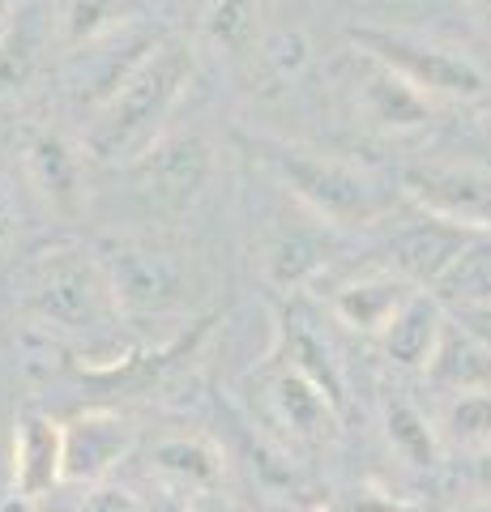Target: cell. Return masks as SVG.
Instances as JSON below:
<instances>
[{
  "label": "cell",
  "instance_id": "6da1fadb",
  "mask_svg": "<svg viewBox=\"0 0 491 512\" xmlns=\"http://www.w3.org/2000/svg\"><path fill=\"white\" fill-rule=\"evenodd\" d=\"M197 56L188 39L163 35V43L124 77L120 90L107 103L90 111L86 124V154L99 163H133L158 137L171 111L180 107L184 90L193 86Z\"/></svg>",
  "mask_w": 491,
  "mask_h": 512
},
{
  "label": "cell",
  "instance_id": "7a4b0ae2",
  "mask_svg": "<svg viewBox=\"0 0 491 512\" xmlns=\"http://www.w3.org/2000/svg\"><path fill=\"white\" fill-rule=\"evenodd\" d=\"M248 154L295 201H304L316 218L334 222V227H368V222L385 218L393 205V192L385 184L334 154L291 146V141H274V137H252Z\"/></svg>",
  "mask_w": 491,
  "mask_h": 512
},
{
  "label": "cell",
  "instance_id": "3957f363",
  "mask_svg": "<svg viewBox=\"0 0 491 512\" xmlns=\"http://www.w3.org/2000/svg\"><path fill=\"white\" fill-rule=\"evenodd\" d=\"M26 308L69 333L107 329L120 316L103 256L82 244H56L35 256L26 274Z\"/></svg>",
  "mask_w": 491,
  "mask_h": 512
},
{
  "label": "cell",
  "instance_id": "277c9868",
  "mask_svg": "<svg viewBox=\"0 0 491 512\" xmlns=\"http://www.w3.org/2000/svg\"><path fill=\"white\" fill-rule=\"evenodd\" d=\"M351 43L359 52L376 56L380 64H389L393 73H402L427 99H479V94H487V73L449 43L410 35V30H372V26L351 30Z\"/></svg>",
  "mask_w": 491,
  "mask_h": 512
},
{
  "label": "cell",
  "instance_id": "5b68a950",
  "mask_svg": "<svg viewBox=\"0 0 491 512\" xmlns=\"http://www.w3.org/2000/svg\"><path fill=\"white\" fill-rule=\"evenodd\" d=\"M133 192L146 201V210L180 218L201 201L205 184L214 175V146L197 133H171L129 163Z\"/></svg>",
  "mask_w": 491,
  "mask_h": 512
},
{
  "label": "cell",
  "instance_id": "8992f818",
  "mask_svg": "<svg viewBox=\"0 0 491 512\" xmlns=\"http://www.w3.org/2000/svg\"><path fill=\"white\" fill-rule=\"evenodd\" d=\"M158 43H163L158 30H150L146 22L124 18L116 30H107V35L90 39L82 47H69V60H65V94H69L73 103H82V107L94 111L99 103L112 99L124 77H129Z\"/></svg>",
  "mask_w": 491,
  "mask_h": 512
},
{
  "label": "cell",
  "instance_id": "52a82bcc",
  "mask_svg": "<svg viewBox=\"0 0 491 512\" xmlns=\"http://www.w3.org/2000/svg\"><path fill=\"white\" fill-rule=\"evenodd\" d=\"M99 256L107 265V278H112L120 312L163 316L184 299V274L171 252L150 244H107Z\"/></svg>",
  "mask_w": 491,
  "mask_h": 512
},
{
  "label": "cell",
  "instance_id": "ba28073f",
  "mask_svg": "<svg viewBox=\"0 0 491 512\" xmlns=\"http://www.w3.org/2000/svg\"><path fill=\"white\" fill-rule=\"evenodd\" d=\"M402 192L419 210L462 222L470 231H491V175L479 167L423 163L402 175Z\"/></svg>",
  "mask_w": 491,
  "mask_h": 512
},
{
  "label": "cell",
  "instance_id": "9c48e42d",
  "mask_svg": "<svg viewBox=\"0 0 491 512\" xmlns=\"http://www.w3.org/2000/svg\"><path fill=\"white\" fill-rule=\"evenodd\" d=\"M355 64V103L359 116L372 128H385V133H415L432 120V99L410 86L402 73H393L389 64H380L368 52H351Z\"/></svg>",
  "mask_w": 491,
  "mask_h": 512
},
{
  "label": "cell",
  "instance_id": "30bf717a",
  "mask_svg": "<svg viewBox=\"0 0 491 512\" xmlns=\"http://www.w3.org/2000/svg\"><path fill=\"white\" fill-rule=\"evenodd\" d=\"M474 235L479 231L462 227V222H449V218H436V214L419 210V218L398 227L393 239L385 244V269L402 274L406 282L423 286V291H432V282L445 274L449 261L470 244Z\"/></svg>",
  "mask_w": 491,
  "mask_h": 512
},
{
  "label": "cell",
  "instance_id": "8fae6325",
  "mask_svg": "<svg viewBox=\"0 0 491 512\" xmlns=\"http://www.w3.org/2000/svg\"><path fill=\"white\" fill-rule=\"evenodd\" d=\"M133 448V423L112 410H86L65 423V483L94 487Z\"/></svg>",
  "mask_w": 491,
  "mask_h": 512
},
{
  "label": "cell",
  "instance_id": "7c38bea8",
  "mask_svg": "<svg viewBox=\"0 0 491 512\" xmlns=\"http://www.w3.org/2000/svg\"><path fill=\"white\" fill-rule=\"evenodd\" d=\"M261 384H265V410L269 419L278 427L291 431V440H304V444H321L338 431V402L316 389L308 376H299L295 367L278 363L274 372H261Z\"/></svg>",
  "mask_w": 491,
  "mask_h": 512
},
{
  "label": "cell",
  "instance_id": "4fadbf2b",
  "mask_svg": "<svg viewBox=\"0 0 491 512\" xmlns=\"http://www.w3.org/2000/svg\"><path fill=\"white\" fill-rule=\"evenodd\" d=\"M65 483V423L22 410L13 423V491L43 500Z\"/></svg>",
  "mask_w": 491,
  "mask_h": 512
},
{
  "label": "cell",
  "instance_id": "5bb4252c",
  "mask_svg": "<svg viewBox=\"0 0 491 512\" xmlns=\"http://www.w3.org/2000/svg\"><path fill=\"white\" fill-rule=\"evenodd\" d=\"M419 291H423V286L406 282L402 274L380 269V274L355 278V282L342 286V291L334 295V316L342 320L346 329L363 333V338H380V333L393 325V316H398Z\"/></svg>",
  "mask_w": 491,
  "mask_h": 512
},
{
  "label": "cell",
  "instance_id": "9a60e30c",
  "mask_svg": "<svg viewBox=\"0 0 491 512\" xmlns=\"http://www.w3.org/2000/svg\"><path fill=\"white\" fill-rule=\"evenodd\" d=\"M427 380L445 393H491V346L462 320L457 325L449 320L432 363H427Z\"/></svg>",
  "mask_w": 491,
  "mask_h": 512
},
{
  "label": "cell",
  "instance_id": "2e32d148",
  "mask_svg": "<svg viewBox=\"0 0 491 512\" xmlns=\"http://www.w3.org/2000/svg\"><path fill=\"white\" fill-rule=\"evenodd\" d=\"M26 175L39 188V197L60 214H73L82 205V158L56 133H35L26 141Z\"/></svg>",
  "mask_w": 491,
  "mask_h": 512
},
{
  "label": "cell",
  "instance_id": "e0dca14e",
  "mask_svg": "<svg viewBox=\"0 0 491 512\" xmlns=\"http://www.w3.org/2000/svg\"><path fill=\"white\" fill-rule=\"evenodd\" d=\"M445 325H449V320H445V303H440L432 291H419L398 316H393V325L380 333V346H385V355L393 363L423 367V372H427V363H432V355H436Z\"/></svg>",
  "mask_w": 491,
  "mask_h": 512
},
{
  "label": "cell",
  "instance_id": "ac0fdd59",
  "mask_svg": "<svg viewBox=\"0 0 491 512\" xmlns=\"http://www.w3.org/2000/svg\"><path fill=\"white\" fill-rule=\"evenodd\" d=\"M150 466L158 478H167L171 487L188 491V500L201 491H218V483H223V457H218V448H210L197 436L163 440L150 453Z\"/></svg>",
  "mask_w": 491,
  "mask_h": 512
},
{
  "label": "cell",
  "instance_id": "d6986e66",
  "mask_svg": "<svg viewBox=\"0 0 491 512\" xmlns=\"http://www.w3.org/2000/svg\"><path fill=\"white\" fill-rule=\"evenodd\" d=\"M432 295L449 308H491V231H479L432 282Z\"/></svg>",
  "mask_w": 491,
  "mask_h": 512
},
{
  "label": "cell",
  "instance_id": "ffe728a7",
  "mask_svg": "<svg viewBox=\"0 0 491 512\" xmlns=\"http://www.w3.org/2000/svg\"><path fill=\"white\" fill-rule=\"evenodd\" d=\"M47 47V22L39 9H22L13 13V22L0 39V99H13L22 86H30L39 60Z\"/></svg>",
  "mask_w": 491,
  "mask_h": 512
},
{
  "label": "cell",
  "instance_id": "44dd1931",
  "mask_svg": "<svg viewBox=\"0 0 491 512\" xmlns=\"http://www.w3.org/2000/svg\"><path fill=\"white\" fill-rule=\"evenodd\" d=\"M261 261V278L278 291H291V286H304L316 269L325 265V248L321 239L308 231H274L257 252Z\"/></svg>",
  "mask_w": 491,
  "mask_h": 512
},
{
  "label": "cell",
  "instance_id": "7402d4cb",
  "mask_svg": "<svg viewBox=\"0 0 491 512\" xmlns=\"http://www.w3.org/2000/svg\"><path fill=\"white\" fill-rule=\"evenodd\" d=\"M201 35L231 60L257 56L265 39L261 30V0H210L201 18Z\"/></svg>",
  "mask_w": 491,
  "mask_h": 512
},
{
  "label": "cell",
  "instance_id": "603a6c76",
  "mask_svg": "<svg viewBox=\"0 0 491 512\" xmlns=\"http://www.w3.org/2000/svg\"><path fill=\"white\" fill-rule=\"evenodd\" d=\"M278 363H287V367H295L299 376H308L316 389H321L329 402H338L342 406V367H338V359L329 355V346L316 338L312 329H304V325H291V329H282V355H278Z\"/></svg>",
  "mask_w": 491,
  "mask_h": 512
},
{
  "label": "cell",
  "instance_id": "cb8c5ba5",
  "mask_svg": "<svg viewBox=\"0 0 491 512\" xmlns=\"http://www.w3.org/2000/svg\"><path fill=\"white\" fill-rule=\"evenodd\" d=\"M385 431H389V444L402 453V461H410L415 470H432L440 461V436L419 406L393 402L385 410Z\"/></svg>",
  "mask_w": 491,
  "mask_h": 512
},
{
  "label": "cell",
  "instance_id": "d4e9b609",
  "mask_svg": "<svg viewBox=\"0 0 491 512\" xmlns=\"http://www.w3.org/2000/svg\"><path fill=\"white\" fill-rule=\"evenodd\" d=\"M257 60H261V69L269 73V82L282 86V82H295V77L308 69L312 47H308V39H304V30L282 26V30H269V35L261 39Z\"/></svg>",
  "mask_w": 491,
  "mask_h": 512
},
{
  "label": "cell",
  "instance_id": "484cf974",
  "mask_svg": "<svg viewBox=\"0 0 491 512\" xmlns=\"http://www.w3.org/2000/svg\"><path fill=\"white\" fill-rule=\"evenodd\" d=\"M445 436L453 444L470 448V453L487 448L491 444V393H457V402L445 410Z\"/></svg>",
  "mask_w": 491,
  "mask_h": 512
},
{
  "label": "cell",
  "instance_id": "4316f807",
  "mask_svg": "<svg viewBox=\"0 0 491 512\" xmlns=\"http://www.w3.org/2000/svg\"><path fill=\"white\" fill-rule=\"evenodd\" d=\"M60 22H65V47H82L90 39L107 35V30H116L124 22V13H120V0H69Z\"/></svg>",
  "mask_w": 491,
  "mask_h": 512
},
{
  "label": "cell",
  "instance_id": "83f0119b",
  "mask_svg": "<svg viewBox=\"0 0 491 512\" xmlns=\"http://www.w3.org/2000/svg\"><path fill=\"white\" fill-rule=\"evenodd\" d=\"M325 512H415V508H406L402 500H393V495H385V491L355 487V491H342Z\"/></svg>",
  "mask_w": 491,
  "mask_h": 512
},
{
  "label": "cell",
  "instance_id": "f1b7e54d",
  "mask_svg": "<svg viewBox=\"0 0 491 512\" xmlns=\"http://www.w3.org/2000/svg\"><path fill=\"white\" fill-rule=\"evenodd\" d=\"M77 512H146V508L137 504L133 491H124V487H116V483H94V487L82 495Z\"/></svg>",
  "mask_w": 491,
  "mask_h": 512
},
{
  "label": "cell",
  "instance_id": "f546056e",
  "mask_svg": "<svg viewBox=\"0 0 491 512\" xmlns=\"http://www.w3.org/2000/svg\"><path fill=\"white\" fill-rule=\"evenodd\" d=\"M188 512H235V504L227 500L223 491H201L188 500Z\"/></svg>",
  "mask_w": 491,
  "mask_h": 512
},
{
  "label": "cell",
  "instance_id": "4dcf8cb0",
  "mask_svg": "<svg viewBox=\"0 0 491 512\" xmlns=\"http://www.w3.org/2000/svg\"><path fill=\"white\" fill-rule=\"evenodd\" d=\"M457 316H462V325H466L470 333H479V338L491 346V308H462Z\"/></svg>",
  "mask_w": 491,
  "mask_h": 512
},
{
  "label": "cell",
  "instance_id": "1f68e13d",
  "mask_svg": "<svg viewBox=\"0 0 491 512\" xmlns=\"http://www.w3.org/2000/svg\"><path fill=\"white\" fill-rule=\"evenodd\" d=\"M13 222H18V218H13V201H9V192L0 188V248L13 239Z\"/></svg>",
  "mask_w": 491,
  "mask_h": 512
},
{
  "label": "cell",
  "instance_id": "d6a6232c",
  "mask_svg": "<svg viewBox=\"0 0 491 512\" xmlns=\"http://www.w3.org/2000/svg\"><path fill=\"white\" fill-rule=\"evenodd\" d=\"M474 478H479V487L491 495V444L474 453Z\"/></svg>",
  "mask_w": 491,
  "mask_h": 512
},
{
  "label": "cell",
  "instance_id": "836d02e7",
  "mask_svg": "<svg viewBox=\"0 0 491 512\" xmlns=\"http://www.w3.org/2000/svg\"><path fill=\"white\" fill-rule=\"evenodd\" d=\"M0 512H35V500H26V495L9 491V495H0Z\"/></svg>",
  "mask_w": 491,
  "mask_h": 512
},
{
  "label": "cell",
  "instance_id": "e575fe53",
  "mask_svg": "<svg viewBox=\"0 0 491 512\" xmlns=\"http://www.w3.org/2000/svg\"><path fill=\"white\" fill-rule=\"evenodd\" d=\"M9 22H13V0H0V39H5Z\"/></svg>",
  "mask_w": 491,
  "mask_h": 512
},
{
  "label": "cell",
  "instance_id": "d590c367",
  "mask_svg": "<svg viewBox=\"0 0 491 512\" xmlns=\"http://www.w3.org/2000/svg\"><path fill=\"white\" fill-rule=\"evenodd\" d=\"M479 18H483V26H487V35H491V5H483V9H479Z\"/></svg>",
  "mask_w": 491,
  "mask_h": 512
},
{
  "label": "cell",
  "instance_id": "8d00e7d4",
  "mask_svg": "<svg viewBox=\"0 0 491 512\" xmlns=\"http://www.w3.org/2000/svg\"><path fill=\"white\" fill-rule=\"evenodd\" d=\"M466 5H470V9H474V13H479V9H483V5H491V0H466Z\"/></svg>",
  "mask_w": 491,
  "mask_h": 512
},
{
  "label": "cell",
  "instance_id": "74e56055",
  "mask_svg": "<svg viewBox=\"0 0 491 512\" xmlns=\"http://www.w3.org/2000/svg\"><path fill=\"white\" fill-rule=\"evenodd\" d=\"M462 512H491V504H474V508H462Z\"/></svg>",
  "mask_w": 491,
  "mask_h": 512
}]
</instances>
